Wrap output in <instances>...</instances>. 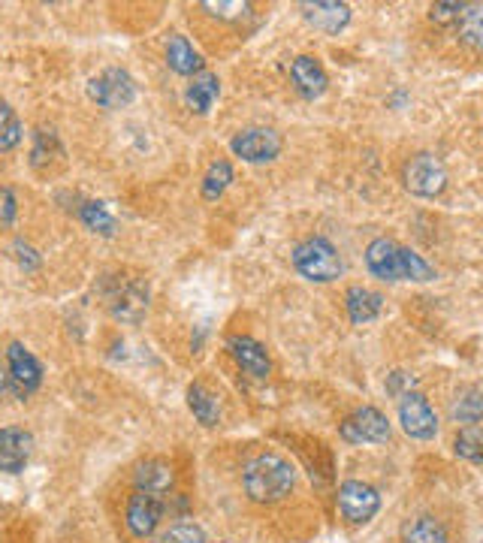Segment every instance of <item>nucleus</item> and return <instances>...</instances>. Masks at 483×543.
Instances as JSON below:
<instances>
[{
	"label": "nucleus",
	"mask_w": 483,
	"mask_h": 543,
	"mask_svg": "<svg viewBox=\"0 0 483 543\" xmlns=\"http://www.w3.org/2000/svg\"><path fill=\"white\" fill-rule=\"evenodd\" d=\"M176 486V471L167 459H145L133 471V489L154 492V495H170Z\"/></svg>",
	"instance_id": "dca6fc26"
},
{
	"label": "nucleus",
	"mask_w": 483,
	"mask_h": 543,
	"mask_svg": "<svg viewBox=\"0 0 483 543\" xmlns=\"http://www.w3.org/2000/svg\"><path fill=\"white\" fill-rule=\"evenodd\" d=\"M230 181H233V166L227 160H215L203 178V197L206 200H218L227 188H230Z\"/></svg>",
	"instance_id": "a878e982"
},
{
	"label": "nucleus",
	"mask_w": 483,
	"mask_h": 543,
	"mask_svg": "<svg viewBox=\"0 0 483 543\" xmlns=\"http://www.w3.org/2000/svg\"><path fill=\"white\" fill-rule=\"evenodd\" d=\"M10 251H13V257L19 260V266H22L25 272H37V269H40V263H43V260H40V254H37L31 245H25V242H16Z\"/></svg>",
	"instance_id": "2f4dec72"
},
{
	"label": "nucleus",
	"mask_w": 483,
	"mask_h": 543,
	"mask_svg": "<svg viewBox=\"0 0 483 543\" xmlns=\"http://www.w3.org/2000/svg\"><path fill=\"white\" fill-rule=\"evenodd\" d=\"M453 447H456V453H459L462 459L483 465V420L462 426L459 435H456V441H453Z\"/></svg>",
	"instance_id": "b1692460"
},
{
	"label": "nucleus",
	"mask_w": 483,
	"mask_h": 543,
	"mask_svg": "<svg viewBox=\"0 0 483 543\" xmlns=\"http://www.w3.org/2000/svg\"><path fill=\"white\" fill-rule=\"evenodd\" d=\"M154 543H206V534H203V528L197 522H176Z\"/></svg>",
	"instance_id": "c85d7f7f"
},
{
	"label": "nucleus",
	"mask_w": 483,
	"mask_h": 543,
	"mask_svg": "<svg viewBox=\"0 0 483 543\" xmlns=\"http://www.w3.org/2000/svg\"><path fill=\"white\" fill-rule=\"evenodd\" d=\"M296 474L293 465L278 453H260L242 468V486L245 495L257 504H275L293 492Z\"/></svg>",
	"instance_id": "f257e3e1"
},
{
	"label": "nucleus",
	"mask_w": 483,
	"mask_h": 543,
	"mask_svg": "<svg viewBox=\"0 0 483 543\" xmlns=\"http://www.w3.org/2000/svg\"><path fill=\"white\" fill-rule=\"evenodd\" d=\"M227 350H230V356L236 359V366L248 378H257V381L269 378L272 359H269V353H266V347L260 341H254L251 335H230L227 338Z\"/></svg>",
	"instance_id": "ddd939ff"
},
{
	"label": "nucleus",
	"mask_w": 483,
	"mask_h": 543,
	"mask_svg": "<svg viewBox=\"0 0 483 543\" xmlns=\"http://www.w3.org/2000/svg\"><path fill=\"white\" fill-rule=\"evenodd\" d=\"M167 513V495H154V492H142V489H133L130 501H127V513H124V522H127V531L139 540L151 537L154 528L160 525Z\"/></svg>",
	"instance_id": "6e6552de"
},
{
	"label": "nucleus",
	"mask_w": 483,
	"mask_h": 543,
	"mask_svg": "<svg viewBox=\"0 0 483 543\" xmlns=\"http://www.w3.org/2000/svg\"><path fill=\"white\" fill-rule=\"evenodd\" d=\"M366 266L381 281H432L435 269L414 254L411 248L396 245L393 239H375L366 248Z\"/></svg>",
	"instance_id": "f03ea898"
},
{
	"label": "nucleus",
	"mask_w": 483,
	"mask_h": 543,
	"mask_svg": "<svg viewBox=\"0 0 483 543\" xmlns=\"http://www.w3.org/2000/svg\"><path fill=\"white\" fill-rule=\"evenodd\" d=\"M450 417H453L456 423H462V426L483 420V393H480L477 387L459 390L456 399H453V405H450Z\"/></svg>",
	"instance_id": "5701e85b"
},
{
	"label": "nucleus",
	"mask_w": 483,
	"mask_h": 543,
	"mask_svg": "<svg viewBox=\"0 0 483 543\" xmlns=\"http://www.w3.org/2000/svg\"><path fill=\"white\" fill-rule=\"evenodd\" d=\"M230 148L245 163H269L281 154V136L272 127H245L233 136Z\"/></svg>",
	"instance_id": "1a4fd4ad"
},
{
	"label": "nucleus",
	"mask_w": 483,
	"mask_h": 543,
	"mask_svg": "<svg viewBox=\"0 0 483 543\" xmlns=\"http://www.w3.org/2000/svg\"><path fill=\"white\" fill-rule=\"evenodd\" d=\"M402 181H405V188L417 197H438L447 188V166L441 163V157L423 151L405 163Z\"/></svg>",
	"instance_id": "423d86ee"
},
{
	"label": "nucleus",
	"mask_w": 483,
	"mask_h": 543,
	"mask_svg": "<svg viewBox=\"0 0 483 543\" xmlns=\"http://www.w3.org/2000/svg\"><path fill=\"white\" fill-rule=\"evenodd\" d=\"M345 308H348V314H351L354 323H369V320H375V317L381 314L384 296L375 293V290H369V287H351V290L345 293Z\"/></svg>",
	"instance_id": "412c9836"
},
{
	"label": "nucleus",
	"mask_w": 483,
	"mask_h": 543,
	"mask_svg": "<svg viewBox=\"0 0 483 543\" xmlns=\"http://www.w3.org/2000/svg\"><path fill=\"white\" fill-rule=\"evenodd\" d=\"M188 408L194 411V417L203 423V426H218L221 423V402L218 396L203 387V384H191L188 387Z\"/></svg>",
	"instance_id": "4be33fe9"
},
{
	"label": "nucleus",
	"mask_w": 483,
	"mask_h": 543,
	"mask_svg": "<svg viewBox=\"0 0 483 543\" xmlns=\"http://www.w3.org/2000/svg\"><path fill=\"white\" fill-rule=\"evenodd\" d=\"M34 453V435L19 426L0 429V471L4 474H22Z\"/></svg>",
	"instance_id": "4468645a"
},
{
	"label": "nucleus",
	"mask_w": 483,
	"mask_h": 543,
	"mask_svg": "<svg viewBox=\"0 0 483 543\" xmlns=\"http://www.w3.org/2000/svg\"><path fill=\"white\" fill-rule=\"evenodd\" d=\"M402 543H450V534L441 519L423 513L402 525Z\"/></svg>",
	"instance_id": "aec40b11"
},
{
	"label": "nucleus",
	"mask_w": 483,
	"mask_h": 543,
	"mask_svg": "<svg viewBox=\"0 0 483 543\" xmlns=\"http://www.w3.org/2000/svg\"><path fill=\"white\" fill-rule=\"evenodd\" d=\"M299 10H302V19L314 31H324V34H339L351 22L348 4H339V0H314V4L308 0V4H302Z\"/></svg>",
	"instance_id": "2eb2a0df"
},
{
	"label": "nucleus",
	"mask_w": 483,
	"mask_h": 543,
	"mask_svg": "<svg viewBox=\"0 0 483 543\" xmlns=\"http://www.w3.org/2000/svg\"><path fill=\"white\" fill-rule=\"evenodd\" d=\"M342 438L348 444H384L390 441V423L378 408H360L342 423Z\"/></svg>",
	"instance_id": "f8f14e48"
},
{
	"label": "nucleus",
	"mask_w": 483,
	"mask_h": 543,
	"mask_svg": "<svg viewBox=\"0 0 483 543\" xmlns=\"http://www.w3.org/2000/svg\"><path fill=\"white\" fill-rule=\"evenodd\" d=\"M290 79H293V88L305 97V100H314L327 91V73L324 67L317 64V58H308V55H299L293 64H290Z\"/></svg>",
	"instance_id": "f3484780"
},
{
	"label": "nucleus",
	"mask_w": 483,
	"mask_h": 543,
	"mask_svg": "<svg viewBox=\"0 0 483 543\" xmlns=\"http://www.w3.org/2000/svg\"><path fill=\"white\" fill-rule=\"evenodd\" d=\"M339 510L348 522L363 525L381 510V495L363 480H345L339 486Z\"/></svg>",
	"instance_id": "9d476101"
},
{
	"label": "nucleus",
	"mask_w": 483,
	"mask_h": 543,
	"mask_svg": "<svg viewBox=\"0 0 483 543\" xmlns=\"http://www.w3.org/2000/svg\"><path fill=\"white\" fill-rule=\"evenodd\" d=\"M43 384V366L37 356L22 344L10 341L4 350V366H0V396L28 399Z\"/></svg>",
	"instance_id": "20e7f679"
},
{
	"label": "nucleus",
	"mask_w": 483,
	"mask_h": 543,
	"mask_svg": "<svg viewBox=\"0 0 483 543\" xmlns=\"http://www.w3.org/2000/svg\"><path fill=\"white\" fill-rule=\"evenodd\" d=\"M167 64H170V70L173 73H179V76H197V73H203V55L188 43V37H182V34H173L170 40H167Z\"/></svg>",
	"instance_id": "a211bd4d"
},
{
	"label": "nucleus",
	"mask_w": 483,
	"mask_h": 543,
	"mask_svg": "<svg viewBox=\"0 0 483 543\" xmlns=\"http://www.w3.org/2000/svg\"><path fill=\"white\" fill-rule=\"evenodd\" d=\"M218 94H221V82H218V76L203 70V73H197V76L188 82V88H185V103H188V109H191V112L206 115V112H212V106H215Z\"/></svg>",
	"instance_id": "6ab92c4d"
},
{
	"label": "nucleus",
	"mask_w": 483,
	"mask_h": 543,
	"mask_svg": "<svg viewBox=\"0 0 483 543\" xmlns=\"http://www.w3.org/2000/svg\"><path fill=\"white\" fill-rule=\"evenodd\" d=\"M203 10H209L212 16H221V19H239L248 13V4H212V0H206Z\"/></svg>",
	"instance_id": "72a5a7b5"
},
{
	"label": "nucleus",
	"mask_w": 483,
	"mask_h": 543,
	"mask_svg": "<svg viewBox=\"0 0 483 543\" xmlns=\"http://www.w3.org/2000/svg\"><path fill=\"white\" fill-rule=\"evenodd\" d=\"M417 384V378L414 375H408V372H393V375H387V393L390 396H405V393H411V387Z\"/></svg>",
	"instance_id": "473e14b6"
},
{
	"label": "nucleus",
	"mask_w": 483,
	"mask_h": 543,
	"mask_svg": "<svg viewBox=\"0 0 483 543\" xmlns=\"http://www.w3.org/2000/svg\"><path fill=\"white\" fill-rule=\"evenodd\" d=\"M16 212H19V203L13 197L10 188H0V233H4L13 221H16Z\"/></svg>",
	"instance_id": "c756f323"
},
{
	"label": "nucleus",
	"mask_w": 483,
	"mask_h": 543,
	"mask_svg": "<svg viewBox=\"0 0 483 543\" xmlns=\"http://www.w3.org/2000/svg\"><path fill=\"white\" fill-rule=\"evenodd\" d=\"M399 423L417 441H432L438 435V417L420 393H405L399 399Z\"/></svg>",
	"instance_id": "9b49d317"
},
{
	"label": "nucleus",
	"mask_w": 483,
	"mask_h": 543,
	"mask_svg": "<svg viewBox=\"0 0 483 543\" xmlns=\"http://www.w3.org/2000/svg\"><path fill=\"white\" fill-rule=\"evenodd\" d=\"M88 97L100 106V109H124L133 103L136 97V85L130 79L127 70L121 67H109L100 76H94L88 82Z\"/></svg>",
	"instance_id": "0eeeda50"
},
{
	"label": "nucleus",
	"mask_w": 483,
	"mask_h": 543,
	"mask_svg": "<svg viewBox=\"0 0 483 543\" xmlns=\"http://www.w3.org/2000/svg\"><path fill=\"white\" fill-rule=\"evenodd\" d=\"M465 4H456V0H450V4H432L429 10V19L438 22V25H447V22H459Z\"/></svg>",
	"instance_id": "7c9ffc66"
},
{
	"label": "nucleus",
	"mask_w": 483,
	"mask_h": 543,
	"mask_svg": "<svg viewBox=\"0 0 483 543\" xmlns=\"http://www.w3.org/2000/svg\"><path fill=\"white\" fill-rule=\"evenodd\" d=\"M22 142V121L10 103L0 100V151H13Z\"/></svg>",
	"instance_id": "cd10ccee"
},
{
	"label": "nucleus",
	"mask_w": 483,
	"mask_h": 543,
	"mask_svg": "<svg viewBox=\"0 0 483 543\" xmlns=\"http://www.w3.org/2000/svg\"><path fill=\"white\" fill-rule=\"evenodd\" d=\"M293 266L302 278L317 281V284H330L342 278L345 263L336 251V245L324 236H311L293 248Z\"/></svg>",
	"instance_id": "39448f33"
},
{
	"label": "nucleus",
	"mask_w": 483,
	"mask_h": 543,
	"mask_svg": "<svg viewBox=\"0 0 483 543\" xmlns=\"http://www.w3.org/2000/svg\"><path fill=\"white\" fill-rule=\"evenodd\" d=\"M456 25H459V37H462L468 46L483 49V4L465 7Z\"/></svg>",
	"instance_id": "393cba45"
},
{
	"label": "nucleus",
	"mask_w": 483,
	"mask_h": 543,
	"mask_svg": "<svg viewBox=\"0 0 483 543\" xmlns=\"http://www.w3.org/2000/svg\"><path fill=\"white\" fill-rule=\"evenodd\" d=\"M151 290L142 275L133 272H115L103 281V305L106 311L121 323H139L148 311Z\"/></svg>",
	"instance_id": "7ed1b4c3"
},
{
	"label": "nucleus",
	"mask_w": 483,
	"mask_h": 543,
	"mask_svg": "<svg viewBox=\"0 0 483 543\" xmlns=\"http://www.w3.org/2000/svg\"><path fill=\"white\" fill-rule=\"evenodd\" d=\"M79 221L88 230L100 233V236H112L115 233V218L109 215V209L103 203H82L79 206Z\"/></svg>",
	"instance_id": "bb28decb"
}]
</instances>
